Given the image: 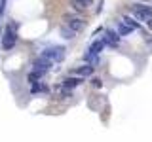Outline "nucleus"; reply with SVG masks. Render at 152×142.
Instances as JSON below:
<instances>
[{
  "label": "nucleus",
  "instance_id": "nucleus-15",
  "mask_svg": "<svg viewBox=\"0 0 152 142\" xmlns=\"http://www.w3.org/2000/svg\"><path fill=\"white\" fill-rule=\"evenodd\" d=\"M91 83H93V87H97V89H99V87H103V82H101L99 78H93V80H91Z\"/></svg>",
  "mask_w": 152,
  "mask_h": 142
},
{
  "label": "nucleus",
  "instance_id": "nucleus-13",
  "mask_svg": "<svg viewBox=\"0 0 152 142\" xmlns=\"http://www.w3.org/2000/svg\"><path fill=\"white\" fill-rule=\"evenodd\" d=\"M122 21L126 23L127 27H131L133 30H135V28H139V27H141V25H139V23H137V21H133V19H131V17H127V15H126V17H122Z\"/></svg>",
  "mask_w": 152,
  "mask_h": 142
},
{
  "label": "nucleus",
  "instance_id": "nucleus-11",
  "mask_svg": "<svg viewBox=\"0 0 152 142\" xmlns=\"http://www.w3.org/2000/svg\"><path fill=\"white\" fill-rule=\"evenodd\" d=\"M59 32H61V34H63V36L66 38V40H70V38H74V36H76V32L72 30V28H69V27L65 25V23H63V25H61V28H59Z\"/></svg>",
  "mask_w": 152,
  "mask_h": 142
},
{
  "label": "nucleus",
  "instance_id": "nucleus-6",
  "mask_svg": "<svg viewBox=\"0 0 152 142\" xmlns=\"http://www.w3.org/2000/svg\"><path fill=\"white\" fill-rule=\"evenodd\" d=\"M104 46H110V47H118V42H120V34L118 32H114L112 28H107V32H104V38H103Z\"/></svg>",
  "mask_w": 152,
  "mask_h": 142
},
{
  "label": "nucleus",
  "instance_id": "nucleus-1",
  "mask_svg": "<svg viewBox=\"0 0 152 142\" xmlns=\"http://www.w3.org/2000/svg\"><path fill=\"white\" fill-rule=\"evenodd\" d=\"M15 42H17V34H15V30H13V25H8L6 32H4V36H2V47L4 49H12V47L15 46Z\"/></svg>",
  "mask_w": 152,
  "mask_h": 142
},
{
  "label": "nucleus",
  "instance_id": "nucleus-7",
  "mask_svg": "<svg viewBox=\"0 0 152 142\" xmlns=\"http://www.w3.org/2000/svg\"><path fill=\"white\" fill-rule=\"evenodd\" d=\"M93 70H95V66H93V64H82V66H78V68L74 70V74H76V76H80V78H84V76H91V74H93Z\"/></svg>",
  "mask_w": 152,
  "mask_h": 142
},
{
  "label": "nucleus",
  "instance_id": "nucleus-17",
  "mask_svg": "<svg viewBox=\"0 0 152 142\" xmlns=\"http://www.w3.org/2000/svg\"><path fill=\"white\" fill-rule=\"evenodd\" d=\"M148 28H150V30H152V19H150V21H148Z\"/></svg>",
  "mask_w": 152,
  "mask_h": 142
},
{
  "label": "nucleus",
  "instance_id": "nucleus-5",
  "mask_svg": "<svg viewBox=\"0 0 152 142\" xmlns=\"http://www.w3.org/2000/svg\"><path fill=\"white\" fill-rule=\"evenodd\" d=\"M65 47H50V49H44V57H48V59L51 61H63L65 59Z\"/></svg>",
  "mask_w": 152,
  "mask_h": 142
},
{
  "label": "nucleus",
  "instance_id": "nucleus-14",
  "mask_svg": "<svg viewBox=\"0 0 152 142\" xmlns=\"http://www.w3.org/2000/svg\"><path fill=\"white\" fill-rule=\"evenodd\" d=\"M70 4H72V8H86L91 4V0H72Z\"/></svg>",
  "mask_w": 152,
  "mask_h": 142
},
{
  "label": "nucleus",
  "instance_id": "nucleus-4",
  "mask_svg": "<svg viewBox=\"0 0 152 142\" xmlns=\"http://www.w3.org/2000/svg\"><path fill=\"white\" fill-rule=\"evenodd\" d=\"M65 19H66V21H65V25L69 27V28H72V30L76 32V34L84 30V27H86L84 19H80V17H74V15H66Z\"/></svg>",
  "mask_w": 152,
  "mask_h": 142
},
{
  "label": "nucleus",
  "instance_id": "nucleus-12",
  "mask_svg": "<svg viewBox=\"0 0 152 142\" xmlns=\"http://www.w3.org/2000/svg\"><path fill=\"white\" fill-rule=\"evenodd\" d=\"M42 76H44L42 72H38V70H32V72L27 76V80H28V82H31V83H34L36 80H40V78H42Z\"/></svg>",
  "mask_w": 152,
  "mask_h": 142
},
{
  "label": "nucleus",
  "instance_id": "nucleus-9",
  "mask_svg": "<svg viewBox=\"0 0 152 142\" xmlns=\"http://www.w3.org/2000/svg\"><path fill=\"white\" fill-rule=\"evenodd\" d=\"M82 83V78L80 76H70V78H66L65 82H63V85L66 89H72V87H78V85Z\"/></svg>",
  "mask_w": 152,
  "mask_h": 142
},
{
  "label": "nucleus",
  "instance_id": "nucleus-3",
  "mask_svg": "<svg viewBox=\"0 0 152 142\" xmlns=\"http://www.w3.org/2000/svg\"><path fill=\"white\" fill-rule=\"evenodd\" d=\"M51 64H53V61H51V59H48V57L40 55V57H36L34 63H32V70H38V72L46 74L48 70L51 68Z\"/></svg>",
  "mask_w": 152,
  "mask_h": 142
},
{
  "label": "nucleus",
  "instance_id": "nucleus-8",
  "mask_svg": "<svg viewBox=\"0 0 152 142\" xmlns=\"http://www.w3.org/2000/svg\"><path fill=\"white\" fill-rule=\"evenodd\" d=\"M103 47H104V42L103 40H95L91 46H89V55H93V57H97L99 53L103 51Z\"/></svg>",
  "mask_w": 152,
  "mask_h": 142
},
{
  "label": "nucleus",
  "instance_id": "nucleus-2",
  "mask_svg": "<svg viewBox=\"0 0 152 142\" xmlns=\"http://www.w3.org/2000/svg\"><path fill=\"white\" fill-rule=\"evenodd\" d=\"M133 15L142 21H150L152 19V6H145V4H135L133 6Z\"/></svg>",
  "mask_w": 152,
  "mask_h": 142
},
{
  "label": "nucleus",
  "instance_id": "nucleus-10",
  "mask_svg": "<svg viewBox=\"0 0 152 142\" xmlns=\"http://www.w3.org/2000/svg\"><path fill=\"white\" fill-rule=\"evenodd\" d=\"M131 32H133V28H131V27H127L124 21L118 23V34H120V36H127V34H131Z\"/></svg>",
  "mask_w": 152,
  "mask_h": 142
},
{
  "label": "nucleus",
  "instance_id": "nucleus-16",
  "mask_svg": "<svg viewBox=\"0 0 152 142\" xmlns=\"http://www.w3.org/2000/svg\"><path fill=\"white\" fill-rule=\"evenodd\" d=\"M4 12V0H0V13Z\"/></svg>",
  "mask_w": 152,
  "mask_h": 142
}]
</instances>
